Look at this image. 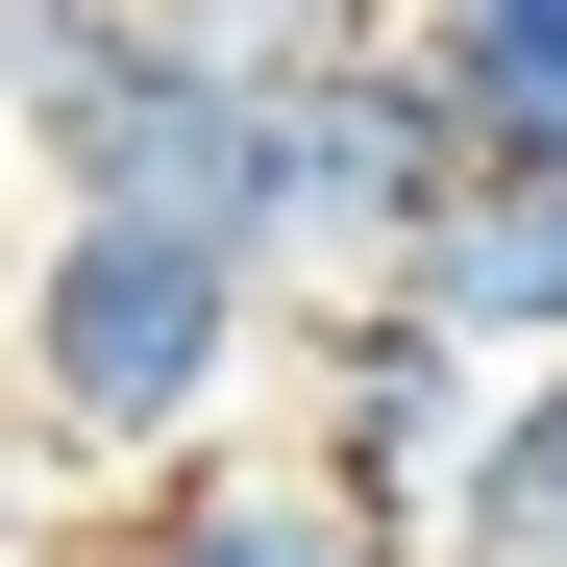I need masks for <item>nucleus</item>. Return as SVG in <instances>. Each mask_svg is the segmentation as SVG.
<instances>
[{
	"instance_id": "nucleus-4",
	"label": "nucleus",
	"mask_w": 567,
	"mask_h": 567,
	"mask_svg": "<svg viewBox=\"0 0 567 567\" xmlns=\"http://www.w3.org/2000/svg\"><path fill=\"white\" fill-rule=\"evenodd\" d=\"M100 567H420V518L370 494V468H321L297 420H223V444H173V468H124V518H100Z\"/></svg>"
},
{
	"instance_id": "nucleus-1",
	"label": "nucleus",
	"mask_w": 567,
	"mask_h": 567,
	"mask_svg": "<svg viewBox=\"0 0 567 567\" xmlns=\"http://www.w3.org/2000/svg\"><path fill=\"white\" fill-rule=\"evenodd\" d=\"M297 346V271L247 223H173V198H50L25 271H0V370L74 468H173L247 420V370Z\"/></svg>"
},
{
	"instance_id": "nucleus-8",
	"label": "nucleus",
	"mask_w": 567,
	"mask_h": 567,
	"mask_svg": "<svg viewBox=\"0 0 567 567\" xmlns=\"http://www.w3.org/2000/svg\"><path fill=\"white\" fill-rule=\"evenodd\" d=\"M25 444H50V420H0V567H25V543H50V518H25Z\"/></svg>"
},
{
	"instance_id": "nucleus-3",
	"label": "nucleus",
	"mask_w": 567,
	"mask_h": 567,
	"mask_svg": "<svg viewBox=\"0 0 567 567\" xmlns=\"http://www.w3.org/2000/svg\"><path fill=\"white\" fill-rule=\"evenodd\" d=\"M468 420H494V346H468L444 297H297V444L321 468H370L395 518H444V468H468Z\"/></svg>"
},
{
	"instance_id": "nucleus-2",
	"label": "nucleus",
	"mask_w": 567,
	"mask_h": 567,
	"mask_svg": "<svg viewBox=\"0 0 567 567\" xmlns=\"http://www.w3.org/2000/svg\"><path fill=\"white\" fill-rule=\"evenodd\" d=\"M468 198V100H444V50H346V74H271V173H247V247L297 271V297H370L420 223Z\"/></svg>"
},
{
	"instance_id": "nucleus-6",
	"label": "nucleus",
	"mask_w": 567,
	"mask_h": 567,
	"mask_svg": "<svg viewBox=\"0 0 567 567\" xmlns=\"http://www.w3.org/2000/svg\"><path fill=\"white\" fill-rule=\"evenodd\" d=\"M420 567H567V346H518V370H494V420H468Z\"/></svg>"
},
{
	"instance_id": "nucleus-7",
	"label": "nucleus",
	"mask_w": 567,
	"mask_h": 567,
	"mask_svg": "<svg viewBox=\"0 0 567 567\" xmlns=\"http://www.w3.org/2000/svg\"><path fill=\"white\" fill-rule=\"evenodd\" d=\"M420 50H444L468 148H567V0H420Z\"/></svg>"
},
{
	"instance_id": "nucleus-5",
	"label": "nucleus",
	"mask_w": 567,
	"mask_h": 567,
	"mask_svg": "<svg viewBox=\"0 0 567 567\" xmlns=\"http://www.w3.org/2000/svg\"><path fill=\"white\" fill-rule=\"evenodd\" d=\"M395 297H444L494 370H518V346H567V148H468V198L395 247Z\"/></svg>"
}]
</instances>
